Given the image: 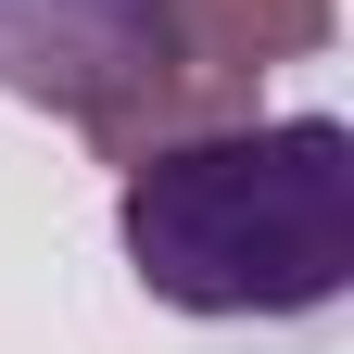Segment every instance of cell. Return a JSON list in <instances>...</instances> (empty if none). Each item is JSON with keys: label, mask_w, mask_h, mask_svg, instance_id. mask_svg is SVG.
<instances>
[{"label": "cell", "mask_w": 354, "mask_h": 354, "mask_svg": "<svg viewBox=\"0 0 354 354\" xmlns=\"http://www.w3.org/2000/svg\"><path fill=\"white\" fill-rule=\"evenodd\" d=\"M114 51H140V0H26V76L13 88L51 102V114H76Z\"/></svg>", "instance_id": "3957f363"}, {"label": "cell", "mask_w": 354, "mask_h": 354, "mask_svg": "<svg viewBox=\"0 0 354 354\" xmlns=\"http://www.w3.org/2000/svg\"><path fill=\"white\" fill-rule=\"evenodd\" d=\"M114 253L165 317L279 329L354 291V127L241 114L114 177Z\"/></svg>", "instance_id": "6da1fadb"}, {"label": "cell", "mask_w": 354, "mask_h": 354, "mask_svg": "<svg viewBox=\"0 0 354 354\" xmlns=\"http://www.w3.org/2000/svg\"><path fill=\"white\" fill-rule=\"evenodd\" d=\"M140 38L228 76V88H266V76L317 64L342 38V0H140Z\"/></svg>", "instance_id": "7a4b0ae2"}]
</instances>
